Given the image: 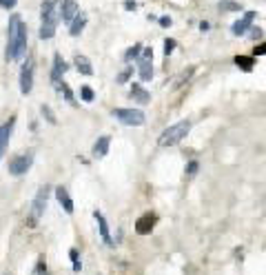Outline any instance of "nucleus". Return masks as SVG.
I'll use <instances>...</instances> for the list:
<instances>
[{
    "label": "nucleus",
    "instance_id": "obj_26",
    "mask_svg": "<svg viewBox=\"0 0 266 275\" xmlns=\"http://www.w3.org/2000/svg\"><path fill=\"white\" fill-rule=\"evenodd\" d=\"M80 98H82L84 102H94V98H95L94 89H91V87H82V89H80Z\"/></svg>",
    "mask_w": 266,
    "mask_h": 275
},
{
    "label": "nucleus",
    "instance_id": "obj_1",
    "mask_svg": "<svg viewBox=\"0 0 266 275\" xmlns=\"http://www.w3.org/2000/svg\"><path fill=\"white\" fill-rule=\"evenodd\" d=\"M58 5H60V0H42V7H40L42 25H40V33H38L40 40H49V38L56 36V27H58V20H60Z\"/></svg>",
    "mask_w": 266,
    "mask_h": 275
},
{
    "label": "nucleus",
    "instance_id": "obj_29",
    "mask_svg": "<svg viewBox=\"0 0 266 275\" xmlns=\"http://www.w3.org/2000/svg\"><path fill=\"white\" fill-rule=\"evenodd\" d=\"M40 111H42V115L47 118V122H49V125H56V122H58V120H56V113H53V111L49 109V107H42Z\"/></svg>",
    "mask_w": 266,
    "mask_h": 275
},
{
    "label": "nucleus",
    "instance_id": "obj_28",
    "mask_svg": "<svg viewBox=\"0 0 266 275\" xmlns=\"http://www.w3.org/2000/svg\"><path fill=\"white\" fill-rule=\"evenodd\" d=\"M140 53H142V45H133V47H131L129 51L125 53V58H126V60H136Z\"/></svg>",
    "mask_w": 266,
    "mask_h": 275
},
{
    "label": "nucleus",
    "instance_id": "obj_30",
    "mask_svg": "<svg viewBox=\"0 0 266 275\" xmlns=\"http://www.w3.org/2000/svg\"><path fill=\"white\" fill-rule=\"evenodd\" d=\"M175 47H177V42L173 40V38H167V40H164V56H171Z\"/></svg>",
    "mask_w": 266,
    "mask_h": 275
},
{
    "label": "nucleus",
    "instance_id": "obj_2",
    "mask_svg": "<svg viewBox=\"0 0 266 275\" xmlns=\"http://www.w3.org/2000/svg\"><path fill=\"white\" fill-rule=\"evenodd\" d=\"M188 131H191V120H180V122H175V125H171L169 129L162 131L157 145L160 146H173V145H177V142H182L188 135Z\"/></svg>",
    "mask_w": 266,
    "mask_h": 275
},
{
    "label": "nucleus",
    "instance_id": "obj_18",
    "mask_svg": "<svg viewBox=\"0 0 266 275\" xmlns=\"http://www.w3.org/2000/svg\"><path fill=\"white\" fill-rule=\"evenodd\" d=\"M87 14H82V11H80L78 16L73 18V22L71 25H69V33H71V36H80V33H82V29L84 27H87Z\"/></svg>",
    "mask_w": 266,
    "mask_h": 275
},
{
    "label": "nucleus",
    "instance_id": "obj_3",
    "mask_svg": "<svg viewBox=\"0 0 266 275\" xmlns=\"http://www.w3.org/2000/svg\"><path fill=\"white\" fill-rule=\"evenodd\" d=\"M49 191L51 189L45 184V187L38 189L36 197H33V204H31V215H29V226H36L38 220H40V215L45 213V209H47V200H49Z\"/></svg>",
    "mask_w": 266,
    "mask_h": 275
},
{
    "label": "nucleus",
    "instance_id": "obj_9",
    "mask_svg": "<svg viewBox=\"0 0 266 275\" xmlns=\"http://www.w3.org/2000/svg\"><path fill=\"white\" fill-rule=\"evenodd\" d=\"M60 20L63 22H67V25H71L73 22V18L80 14V7H78V2L76 0H63L60 2Z\"/></svg>",
    "mask_w": 266,
    "mask_h": 275
},
{
    "label": "nucleus",
    "instance_id": "obj_22",
    "mask_svg": "<svg viewBox=\"0 0 266 275\" xmlns=\"http://www.w3.org/2000/svg\"><path fill=\"white\" fill-rule=\"evenodd\" d=\"M58 89H60V94L64 96V100H67L69 104H73V107L78 104V102H76V96H73V91L69 89V84L64 82V80H63V82H58Z\"/></svg>",
    "mask_w": 266,
    "mask_h": 275
},
{
    "label": "nucleus",
    "instance_id": "obj_5",
    "mask_svg": "<svg viewBox=\"0 0 266 275\" xmlns=\"http://www.w3.org/2000/svg\"><path fill=\"white\" fill-rule=\"evenodd\" d=\"M20 16L14 14L9 18V27H7V51H5V60L11 63L14 60V53H16V33H18V25H20Z\"/></svg>",
    "mask_w": 266,
    "mask_h": 275
},
{
    "label": "nucleus",
    "instance_id": "obj_15",
    "mask_svg": "<svg viewBox=\"0 0 266 275\" xmlns=\"http://www.w3.org/2000/svg\"><path fill=\"white\" fill-rule=\"evenodd\" d=\"M56 197H58V202H60V207L64 209V213H69V215H71V213H73V200H71V195H69L67 189L58 187L56 189Z\"/></svg>",
    "mask_w": 266,
    "mask_h": 275
},
{
    "label": "nucleus",
    "instance_id": "obj_34",
    "mask_svg": "<svg viewBox=\"0 0 266 275\" xmlns=\"http://www.w3.org/2000/svg\"><path fill=\"white\" fill-rule=\"evenodd\" d=\"M253 56H266V42H262V45H257V49L253 51Z\"/></svg>",
    "mask_w": 266,
    "mask_h": 275
},
{
    "label": "nucleus",
    "instance_id": "obj_31",
    "mask_svg": "<svg viewBox=\"0 0 266 275\" xmlns=\"http://www.w3.org/2000/svg\"><path fill=\"white\" fill-rule=\"evenodd\" d=\"M198 169H200L198 162H188V166H187V176H188V178H193L195 173H198Z\"/></svg>",
    "mask_w": 266,
    "mask_h": 275
},
{
    "label": "nucleus",
    "instance_id": "obj_27",
    "mask_svg": "<svg viewBox=\"0 0 266 275\" xmlns=\"http://www.w3.org/2000/svg\"><path fill=\"white\" fill-rule=\"evenodd\" d=\"M69 258H71V262H73V271L78 273V271L82 269V262H80V258H78V251L71 249V251H69Z\"/></svg>",
    "mask_w": 266,
    "mask_h": 275
},
{
    "label": "nucleus",
    "instance_id": "obj_21",
    "mask_svg": "<svg viewBox=\"0 0 266 275\" xmlns=\"http://www.w3.org/2000/svg\"><path fill=\"white\" fill-rule=\"evenodd\" d=\"M235 65L244 71H250V69L255 67V58L253 56H235Z\"/></svg>",
    "mask_w": 266,
    "mask_h": 275
},
{
    "label": "nucleus",
    "instance_id": "obj_32",
    "mask_svg": "<svg viewBox=\"0 0 266 275\" xmlns=\"http://www.w3.org/2000/svg\"><path fill=\"white\" fill-rule=\"evenodd\" d=\"M0 7H2V9H14V7H16V0H0Z\"/></svg>",
    "mask_w": 266,
    "mask_h": 275
},
{
    "label": "nucleus",
    "instance_id": "obj_8",
    "mask_svg": "<svg viewBox=\"0 0 266 275\" xmlns=\"http://www.w3.org/2000/svg\"><path fill=\"white\" fill-rule=\"evenodd\" d=\"M156 224H157V215H156V213H151V211L142 213L140 218L136 220V233L138 235H149Z\"/></svg>",
    "mask_w": 266,
    "mask_h": 275
},
{
    "label": "nucleus",
    "instance_id": "obj_4",
    "mask_svg": "<svg viewBox=\"0 0 266 275\" xmlns=\"http://www.w3.org/2000/svg\"><path fill=\"white\" fill-rule=\"evenodd\" d=\"M33 164V151L29 149L27 153H20V156L11 158L9 160V173L11 176H25Z\"/></svg>",
    "mask_w": 266,
    "mask_h": 275
},
{
    "label": "nucleus",
    "instance_id": "obj_33",
    "mask_svg": "<svg viewBox=\"0 0 266 275\" xmlns=\"http://www.w3.org/2000/svg\"><path fill=\"white\" fill-rule=\"evenodd\" d=\"M140 56H142V60H153V49H144V47H142Z\"/></svg>",
    "mask_w": 266,
    "mask_h": 275
},
{
    "label": "nucleus",
    "instance_id": "obj_20",
    "mask_svg": "<svg viewBox=\"0 0 266 275\" xmlns=\"http://www.w3.org/2000/svg\"><path fill=\"white\" fill-rule=\"evenodd\" d=\"M138 73H140L142 80H151V78H153L151 60H140V63H138Z\"/></svg>",
    "mask_w": 266,
    "mask_h": 275
},
{
    "label": "nucleus",
    "instance_id": "obj_10",
    "mask_svg": "<svg viewBox=\"0 0 266 275\" xmlns=\"http://www.w3.org/2000/svg\"><path fill=\"white\" fill-rule=\"evenodd\" d=\"M253 20H255V11H246L244 16L240 18V20H235L233 22V33L235 36H242V33H246L250 29V25H253Z\"/></svg>",
    "mask_w": 266,
    "mask_h": 275
},
{
    "label": "nucleus",
    "instance_id": "obj_24",
    "mask_svg": "<svg viewBox=\"0 0 266 275\" xmlns=\"http://www.w3.org/2000/svg\"><path fill=\"white\" fill-rule=\"evenodd\" d=\"M31 275H49L47 264H45V258H38V262H36V266H33Z\"/></svg>",
    "mask_w": 266,
    "mask_h": 275
},
{
    "label": "nucleus",
    "instance_id": "obj_25",
    "mask_svg": "<svg viewBox=\"0 0 266 275\" xmlns=\"http://www.w3.org/2000/svg\"><path fill=\"white\" fill-rule=\"evenodd\" d=\"M131 76H133V67H126L125 71H120V73H118V78H115V82H118V84H125L126 80L131 78Z\"/></svg>",
    "mask_w": 266,
    "mask_h": 275
},
{
    "label": "nucleus",
    "instance_id": "obj_17",
    "mask_svg": "<svg viewBox=\"0 0 266 275\" xmlns=\"http://www.w3.org/2000/svg\"><path fill=\"white\" fill-rule=\"evenodd\" d=\"M73 65H76V69H78L82 76H94V67H91V60H89L87 56H76L73 58Z\"/></svg>",
    "mask_w": 266,
    "mask_h": 275
},
{
    "label": "nucleus",
    "instance_id": "obj_6",
    "mask_svg": "<svg viewBox=\"0 0 266 275\" xmlns=\"http://www.w3.org/2000/svg\"><path fill=\"white\" fill-rule=\"evenodd\" d=\"M113 115L126 127H142L144 125V113L140 109H115Z\"/></svg>",
    "mask_w": 266,
    "mask_h": 275
},
{
    "label": "nucleus",
    "instance_id": "obj_23",
    "mask_svg": "<svg viewBox=\"0 0 266 275\" xmlns=\"http://www.w3.org/2000/svg\"><path fill=\"white\" fill-rule=\"evenodd\" d=\"M218 7L222 11H240L242 9V5H240V2H235V0H219Z\"/></svg>",
    "mask_w": 266,
    "mask_h": 275
},
{
    "label": "nucleus",
    "instance_id": "obj_35",
    "mask_svg": "<svg viewBox=\"0 0 266 275\" xmlns=\"http://www.w3.org/2000/svg\"><path fill=\"white\" fill-rule=\"evenodd\" d=\"M125 9H126V11H136V9H138V2H136V0H126V2H125Z\"/></svg>",
    "mask_w": 266,
    "mask_h": 275
},
{
    "label": "nucleus",
    "instance_id": "obj_19",
    "mask_svg": "<svg viewBox=\"0 0 266 275\" xmlns=\"http://www.w3.org/2000/svg\"><path fill=\"white\" fill-rule=\"evenodd\" d=\"M109 145H111V138L109 135H100L98 142L94 145V156L95 158H105L109 153Z\"/></svg>",
    "mask_w": 266,
    "mask_h": 275
},
{
    "label": "nucleus",
    "instance_id": "obj_37",
    "mask_svg": "<svg viewBox=\"0 0 266 275\" xmlns=\"http://www.w3.org/2000/svg\"><path fill=\"white\" fill-rule=\"evenodd\" d=\"M160 25H162V27H169V25H171V18H167V16L160 18Z\"/></svg>",
    "mask_w": 266,
    "mask_h": 275
},
{
    "label": "nucleus",
    "instance_id": "obj_13",
    "mask_svg": "<svg viewBox=\"0 0 266 275\" xmlns=\"http://www.w3.org/2000/svg\"><path fill=\"white\" fill-rule=\"evenodd\" d=\"M67 63H64V58L60 56V53H56L53 56V69H51V82H60V78L64 76V71H67Z\"/></svg>",
    "mask_w": 266,
    "mask_h": 275
},
{
    "label": "nucleus",
    "instance_id": "obj_7",
    "mask_svg": "<svg viewBox=\"0 0 266 275\" xmlns=\"http://www.w3.org/2000/svg\"><path fill=\"white\" fill-rule=\"evenodd\" d=\"M31 89H33V60L27 58V63L20 69V91L25 96H29Z\"/></svg>",
    "mask_w": 266,
    "mask_h": 275
},
{
    "label": "nucleus",
    "instance_id": "obj_11",
    "mask_svg": "<svg viewBox=\"0 0 266 275\" xmlns=\"http://www.w3.org/2000/svg\"><path fill=\"white\" fill-rule=\"evenodd\" d=\"M27 51V25L20 22L18 25V33H16V53H14V60H20Z\"/></svg>",
    "mask_w": 266,
    "mask_h": 275
},
{
    "label": "nucleus",
    "instance_id": "obj_12",
    "mask_svg": "<svg viewBox=\"0 0 266 275\" xmlns=\"http://www.w3.org/2000/svg\"><path fill=\"white\" fill-rule=\"evenodd\" d=\"M14 127H16V118H14V115L7 120L5 125H0V158H2V151H5V146L9 145V138H11V131H14Z\"/></svg>",
    "mask_w": 266,
    "mask_h": 275
},
{
    "label": "nucleus",
    "instance_id": "obj_14",
    "mask_svg": "<svg viewBox=\"0 0 266 275\" xmlns=\"http://www.w3.org/2000/svg\"><path fill=\"white\" fill-rule=\"evenodd\" d=\"M94 218H95V222H98L100 235H102V240H105V244H107V246H115V244H113V240H111V233H109V224H107L105 215H102V213H100V211H95V213H94Z\"/></svg>",
    "mask_w": 266,
    "mask_h": 275
},
{
    "label": "nucleus",
    "instance_id": "obj_16",
    "mask_svg": "<svg viewBox=\"0 0 266 275\" xmlns=\"http://www.w3.org/2000/svg\"><path fill=\"white\" fill-rule=\"evenodd\" d=\"M131 98L136 100V102H140V104H149V100H151V94H149L146 89H142V84L133 82V84H131Z\"/></svg>",
    "mask_w": 266,
    "mask_h": 275
},
{
    "label": "nucleus",
    "instance_id": "obj_38",
    "mask_svg": "<svg viewBox=\"0 0 266 275\" xmlns=\"http://www.w3.org/2000/svg\"><path fill=\"white\" fill-rule=\"evenodd\" d=\"M200 29H202V32H209V22H200Z\"/></svg>",
    "mask_w": 266,
    "mask_h": 275
},
{
    "label": "nucleus",
    "instance_id": "obj_36",
    "mask_svg": "<svg viewBox=\"0 0 266 275\" xmlns=\"http://www.w3.org/2000/svg\"><path fill=\"white\" fill-rule=\"evenodd\" d=\"M257 38H262V29L260 27H257V29L253 27V29H250V40H257Z\"/></svg>",
    "mask_w": 266,
    "mask_h": 275
}]
</instances>
